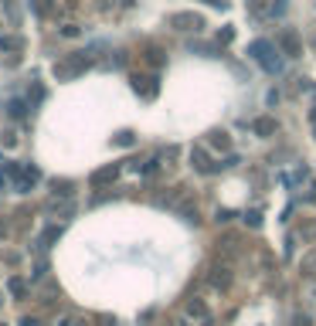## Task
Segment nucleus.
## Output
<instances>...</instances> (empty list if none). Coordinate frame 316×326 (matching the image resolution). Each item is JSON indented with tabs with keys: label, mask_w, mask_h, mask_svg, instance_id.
I'll use <instances>...</instances> for the list:
<instances>
[{
	"label": "nucleus",
	"mask_w": 316,
	"mask_h": 326,
	"mask_svg": "<svg viewBox=\"0 0 316 326\" xmlns=\"http://www.w3.org/2000/svg\"><path fill=\"white\" fill-rule=\"evenodd\" d=\"M252 55L259 58L265 68H272V71L279 68V58H272V48H269V45H262V41H255V45H252Z\"/></svg>",
	"instance_id": "nucleus-1"
}]
</instances>
